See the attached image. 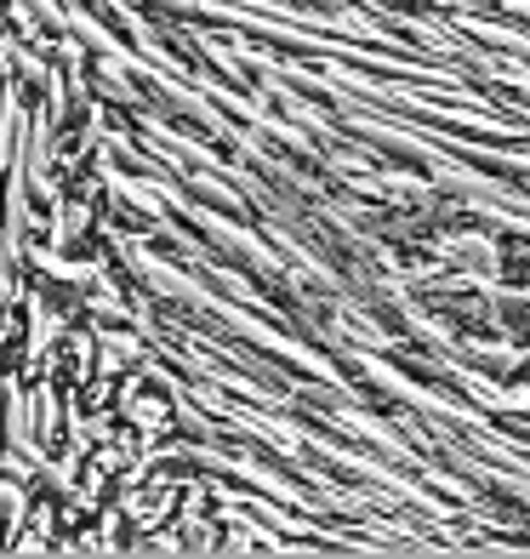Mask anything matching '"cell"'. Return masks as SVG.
<instances>
[]
</instances>
